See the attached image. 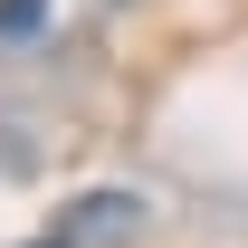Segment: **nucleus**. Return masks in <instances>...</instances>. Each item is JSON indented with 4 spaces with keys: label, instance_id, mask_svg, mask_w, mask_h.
Instances as JSON below:
<instances>
[{
    "label": "nucleus",
    "instance_id": "1",
    "mask_svg": "<svg viewBox=\"0 0 248 248\" xmlns=\"http://www.w3.org/2000/svg\"><path fill=\"white\" fill-rule=\"evenodd\" d=\"M58 239L67 248H124V239H143V201L134 191H77L58 210Z\"/></svg>",
    "mask_w": 248,
    "mask_h": 248
},
{
    "label": "nucleus",
    "instance_id": "2",
    "mask_svg": "<svg viewBox=\"0 0 248 248\" xmlns=\"http://www.w3.org/2000/svg\"><path fill=\"white\" fill-rule=\"evenodd\" d=\"M48 38V0H0V48H38Z\"/></svg>",
    "mask_w": 248,
    "mask_h": 248
},
{
    "label": "nucleus",
    "instance_id": "3",
    "mask_svg": "<svg viewBox=\"0 0 248 248\" xmlns=\"http://www.w3.org/2000/svg\"><path fill=\"white\" fill-rule=\"evenodd\" d=\"M29 248H67V239H58V229H48V239H29Z\"/></svg>",
    "mask_w": 248,
    "mask_h": 248
}]
</instances>
